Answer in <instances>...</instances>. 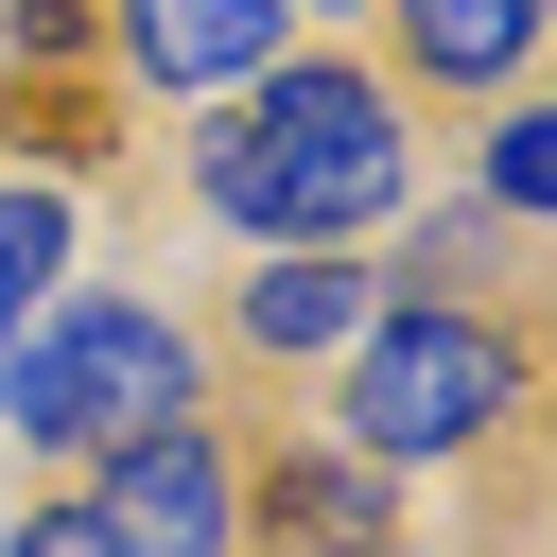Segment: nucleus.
<instances>
[{
    "mask_svg": "<svg viewBox=\"0 0 557 557\" xmlns=\"http://www.w3.org/2000/svg\"><path fill=\"white\" fill-rule=\"evenodd\" d=\"M366 313H383V296H366V261H331V244H296V261L244 278V348H278V366H296V348H348Z\"/></svg>",
    "mask_w": 557,
    "mask_h": 557,
    "instance_id": "obj_6",
    "label": "nucleus"
},
{
    "mask_svg": "<svg viewBox=\"0 0 557 557\" xmlns=\"http://www.w3.org/2000/svg\"><path fill=\"white\" fill-rule=\"evenodd\" d=\"M191 191L296 261V244H331V226L400 209V104H383L366 70H331V52H296V70H261V87L191 139Z\"/></svg>",
    "mask_w": 557,
    "mask_h": 557,
    "instance_id": "obj_1",
    "label": "nucleus"
},
{
    "mask_svg": "<svg viewBox=\"0 0 557 557\" xmlns=\"http://www.w3.org/2000/svg\"><path fill=\"white\" fill-rule=\"evenodd\" d=\"M0 557H122V540H104V505H35V522H17Z\"/></svg>",
    "mask_w": 557,
    "mask_h": 557,
    "instance_id": "obj_11",
    "label": "nucleus"
},
{
    "mask_svg": "<svg viewBox=\"0 0 557 557\" xmlns=\"http://www.w3.org/2000/svg\"><path fill=\"white\" fill-rule=\"evenodd\" d=\"M487 191H505V209H557V104H522V122L487 139Z\"/></svg>",
    "mask_w": 557,
    "mask_h": 557,
    "instance_id": "obj_10",
    "label": "nucleus"
},
{
    "mask_svg": "<svg viewBox=\"0 0 557 557\" xmlns=\"http://www.w3.org/2000/svg\"><path fill=\"white\" fill-rule=\"evenodd\" d=\"M261 540H278V557H383V470H366V453H296V470L261 487Z\"/></svg>",
    "mask_w": 557,
    "mask_h": 557,
    "instance_id": "obj_7",
    "label": "nucleus"
},
{
    "mask_svg": "<svg viewBox=\"0 0 557 557\" xmlns=\"http://www.w3.org/2000/svg\"><path fill=\"white\" fill-rule=\"evenodd\" d=\"M52 278H70V191L52 174H0V348L52 313Z\"/></svg>",
    "mask_w": 557,
    "mask_h": 557,
    "instance_id": "obj_9",
    "label": "nucleus"
},
{
    "mask_svg": "<svg viewBox=\"0 0 557 557\" xmlns=\"http://www.w3.org/2000/svg\"><path fill=\"white\" fill-rule=\"evenodd\" d=\"M505 400H522V331H487V313H453V296L366 313V348H348V453H366V470L470 453Z\"/></svg>",
    "mask_w": 557,
    "mask_h": 557,
    "instance_id": "obj_3",
    "label": "nucleus"
},
{
    "mask_svg": "<svg viewBox=\"0 0 557 557\" xmlns=\"http://www.w3.org/2000/svg\"><path fill=\"white\" fill-rule=\"evenodd\" d=\"M122 52L157 87H244L278 70V0H122Z\"/></svg>",
    "mask_w": 557,
    "mask_h": 557,
    "instance_id": "obj_5",
    "label": "nucleus"
},
{
    "mask_svg": "<svg viewBox=\"0 0 557 557\" xmlns=\"http://www.w3.org/2000/svg\"><path fill=\"white\" fill-rule=\"evenodd\" d=\"M540 17H557V0H400V52H418L435 87H505V70L540 52Z\"/></svg>",
    "mask_w": 557,
    "mask_h": 557,
    "instance_id": "obj_8",
    "label": "nucleus"
},
{
    "mask_svg": "<svg viewBox=\"0 0 557 557\" xmlns=\"http://www.w3.org/2000/svg\"><path fill=\"white\" fill-rule=\"evenodd\" d=\"M104 540L122 557H226V453H209V418H157V435L104 453Z\"/></svg>",
    "mask_w": 557,
    "mask_h": 557,
    "instance_id": "obj_4",
    "label": "nucleus"
},
{
    "mask_svg": "<svg viewBox=\"0 0 557 557\" xmlns=\"http://www.w3.org/2000/svg\"><path fill=\"white\" fill-rule=\"evenodd\" d=\"M157 418H191V331L157 296H70L0 348V435L17 453H122Z\"/></svg>",
    "mask_w": 557,
    "mask_h": 557,
    "instance_id": "obj_2",
    "label": "nucleus"
},
{
    "mask_svg": "<svg viewBox=\"0 0 557 557\" xmlns=\"http://www.w3.org/2000/svg\"><path fill=\"white\" fill-rule=\"evenodd\" d=\"M296 17H313V0H296Z\"/></svg>",
    "mask_w": 557,
    "mask_h": 557,
    "instance_id": "obj_12",
    "label": "nucleus"
}]
</instances>
